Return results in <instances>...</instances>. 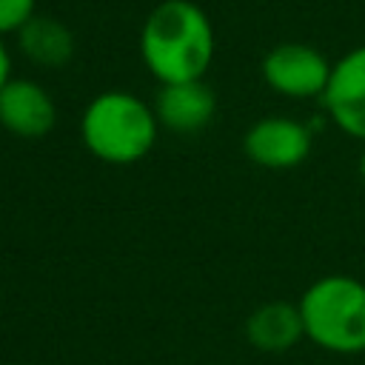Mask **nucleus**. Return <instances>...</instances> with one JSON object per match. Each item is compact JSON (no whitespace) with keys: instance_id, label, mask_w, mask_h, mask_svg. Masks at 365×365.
<instances>
[{"instance_id":"10","label":"nucleus","mask_w":365,"mask_h":365,"mask_svg":"<svg viewBox=\"0 0 365 365\" xmlns=\"http://www.w3.org/2000/svg\"><path fill=\"white\" fill-rule=\"evenodd\" d=\"M17 48L37 68H63L71 63L77 51V40H74V31L63 20L34 14L17 31Z\"/></svg>"},{"instance_id":"9","label":"nucleus","mask_w":365,"mask_h":365,"mask_svg":"<svg viewBox=\"0 0 365 365\" xmlns=\"http://www.w3.org/2000/svg\"><path fill=\"white\" fill-rule=\"evenodd\" d=\"M245 339L262 354H285L305 339L297 302L271 299L257 305L245 319Z\"/></svg>"},{"instance_id":"2","label":"nucleus","mask_w":365,"mask_h":365,"mask_svg":"<svg viewBox=\"0 0 365 365\" xmlns=\"http://www.w3.org/2000/svg\"><path fill=\"white\" fill-rule=\"evenodd\" d=\"M160 137L154 106L143 97L108 88L94 94L80 114V140L106 165H134L151 154Z\"/></svg>"},{"instance_id":"8","label":"nucleus","mask_w":365,"mask_h":365,"mask_svg":"<svg viewBox=\"0 0 365 365\" xmlns=\"http://www.w3.org/2000/svg\"><path fill=\"white\" fill-rule=\"evenodd\" d=\"M151 106L160 128H168L174 134H197L214 120L217 94L205 80L168 83L157 88V97Z\"/></svg>"},{"instance_id":"1","label":"nucleus","mask_w":365,"mask_h":365,"mask_svg":"<svg viewBox=\"0 0 365 365\" xmlns=\"http://www.w3.org/2000/svg\"><path fill=\"white\" fill-rule=\"evenodd\" d=\"M137 46L145 71L168 86L205 80L217 54V34L211 17L194 0H160L145 14Z\"/></svg>"},{"instance_id":"5","label":"nucleus","mask_w":365,"mask_h":365,"mask_svg":"<svg viewBox=\"0 0 365 365\" xmlns=\"http://www.w3.org/2000/svg\"><path fill=\"white\" fill-rule=\"evenodd\" d=\"M311 145H314L311 128L302 120L282 114L257 120L242 137L245 157L268 171H291L302 165L311 154Z\"/></svg>"},{"instance_id":"4","label":"nucleus","mask_w":365,"mask_h":365,"mask_svg":"<svg viewBox=\"0 0 365 365\" xmlns=\"http://www.w3.org/2000/svg\"><path fill=\"white\" fill-rule=\"evenodd\" d=\"M331 60L308 46V43H277L274 48L265 51L262 63H259V74L262 83L288 100H319L328 77H331Z\"/></svg>"},{"instance_id":"12","label":"nucleus","mask_w":365,"mask_h":365,"mask_svg":"<svg viewBox=\"0 0 365 365\" xmlns=\"http://www.w3.org/2000/svg\"><path fill=\"white\" fill-rule=\"evenodd\" d=\"M11 77V54L6 48V40L0 37V88L6 86V80Z\"/></svg>"},{"instance_id":"13","label":"nucleus","mask_w":365,"mask_h":365,"mask_svg":"<svg viewBox=\"0 0 365 365\" xmlns=\"http://www.w3.org/2000/svg\"><path fill=\"white\" fill-rule=\"evenodd\" d=\"M359 177L365 182V143H362V154H359Z\"/></svg>"},{"instance_id":"7","label":"nucleus","mask_w":365,"mask_h":365,"mask_svg":"<svg viewBox=\"0 0 365 365\" xmlns=\"http://www.w3.org/2000/svg\"><path fill=\"white\" fill-rule=\"evenodd\" d=\"M57 125V103L46 86L9 77L0 88V128L20 140H43Z\"/></svg>"},{"instance_id":"3","label":"nucleus","mask_w":365,"mask_h":365,"mask_svg":"<svg viewBox=\"0 0 365 365\" xmlns=\"http://www.w3.org/2000/svg\"><path fill=\"white\" fill-rule=\"evenodd\" d=\"M305 339L336 356L365 354V282L351 274H325L297 299Z\"/></svg>"},{"instance_id":"6","label":"nucleus","mask_w":365,"mask_h":365,"mask_svg":"<svg viewBox=\"0 0 365 365\" xmlns=\"http://www.w3.org/2000/svg\"><path fill=\"white\" fill-rule=\"evenodd\" d=\"M319 103L342 134L365 143V43L345 51L331 66Z\"/></svg>"},{"instance_id":"11","label":"nucleus","mask_w":365,"mask_h":365,"mask_svg":"<svg viewBox=\"0 0 365 365\" xmlns=\"http://www.w3.org/2000/svg\"><path fill=\"white\" fill-rule=\"evenodd\" d=\"M37 14V0H0V37L17 34Z\"/></svg>"}]
</instances>
